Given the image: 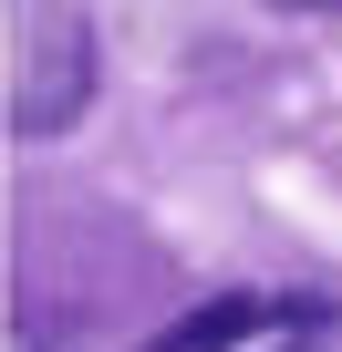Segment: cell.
Listing matches in <instances>:
<instances>
[{
  "mask_svg": "<svg viewBox=\"0 0 342 352\" xmlns=\"http://www.w3.org/2000/svg\"><path fill=\"white\" fill-rule=\"evenodd\" d=\"M94 21H83V0H21V52H11V135H63L83 104H94Z\"/></svg>",
  "mask_w": 342,
  "mask_h": 352,
  "instance_id": "cell-1",
  "label": "cell"
},
{
  "mask_svg": "<svg viewBox=\"0 0 342 352\" xmlns=\"http://www.w3.org/2000/svg\"><path fill=\"white\" fill-rule=\"evenodd\" d=\"M270 321H311V300H208V311H187V321H166L145 352H228V342H249V331H270Z\"/></svg>",
  "mask_w": 342,
  "mask_h": 352,
  "instance_id": "cell-2",
  "label": "cell"
},
{
  "mask_svg": "<svg viewBox=\"0 0 342 352\" xmlns=\"http://www.w3.org/2000/svg\"><path fill=\"white\" fill-rule=\"evenodd\" d=\"M280 352H342V311H311V321H290V342Z\"/></svg>",
  "mask_w": 342,
  "mask_h": 352,
  "instance_id": "cell-3",
  "label": "cell"
},
{
  "mask_svg": "<svg viewBox=\"0 0 342 352\" xmlns=\"http://www.w3.org/2000/svg\"><path fill=\"white\" fill-rule=\"evenodd\" d=\"M270 11H342V0H270Z\"/></svg>",
  "mask_w": 342,
  "mask_h": 352,
  "instance_id": "cell-4",
  "label": "cell"
}]
</instances>
